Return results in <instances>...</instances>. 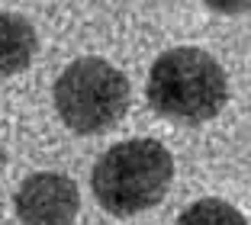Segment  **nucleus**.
Wrapping results in <instances>:
<instances>
[{
	"label": "nucleus",
	"mask_w": 251,
	"mask_h": 225,
	"mask_svg": "<svg viewBox=\"0 0 251 225\" xmlns=\"http://www.w3.org/2000/svg\"><path fill=\"white\" fill-rule=\"evenodd\" d=\"M16 219L29 225H68L77 219L81 196L77 183L55 171H39L26 177L13 193Z\"/></svg>",
	"instance_id": "obj_4"
},
{
	"label": "nucleus",
	"mask_w": 251,
	"mask_h": 225,
	"mask_svg": "<svg viewBox=\"0 0 251 225\" xmlns=\"http://www.w3.org/2000/svg\"><path fill=\"white\" fill-rule=\"evenodd\" d=\"M177 222L184 225H193V222H219V225H242L245 216L238 209H232L229 203H222V200H200V203H193L187 212H180Z\"/></svg>",
	"instance_id": "obj_6"
},
{
	"label": "nucleus",
	"mask_w": 251,
	"mask_h": 225,
	"mask_svg": "<svg viewBox=\"0 0 251 225\" xmlns=\"http://www.w3.org/2000/svg\"><path fill=\"white\" fill-rule=\"evenodd\" d=\"M3 167H7V151H3V145H0V174H3Z\"/></svg>",
	"instance_id": "obj_8"
},
{
	"label": "nucleus",
	"mask_w": 251,
	"mask_h": 225,
	"mask_svg": "<svg viewBox=\"0 0 251 225\" xmlns=\"http://www.w3.org/2000/svg\"><path fill=\"white\" fill-rule=\"evenodd\" d=\"M39 36L32 23L20 13H0V77H13L32 65Z\"/></svg>",
	"instance_id": "obj_5"
},
{
	"label": "nucleus",
	"mask_w": 251,
	"mask_h": 225,
	"mask_svg": "<svg viewBox=\"0 0 251 225\" xmlns=\"http://www.w3.org/2000/svg\"><path fill=\"white\" fill-rule=\"evenodd\" d=\"M174 177V158L155 138H129L94 164L90 187L110 216H135L164 200Z\"/></svg>",
	"instance_id": "obj_2"
},
{
	"label": "nucleus",
	"mask_w": 251,
	"mask_h": 225,
	"mask_svg": "<svg viewBox=\"0 0 251 225\" xmlns=\"http://www.w3.org/2000/svg\"><path fill=\"white\" fill-rule=\"evenodd\" d=\"M206 7L213 13H222V16H238V13H248L251 10V0H206Z\"/></svg>",
	"instance_id": "obj_7"
},
{
	"label": "nucleus",
	"mask_w": 251,
	"mask_h": 225,
	"mask_svg": "<svg viewBox=\"0 0 251 225\" xmlns=\"http://www.w3.org/2000/svg\"><path fill=\"white\" fill-rule=\"evenodd\" d=\"M145 97L155 113L174 123H206L229 103L222 65L203 49H171L148 71Z\"/></svg>",
	"instance_id": "obj_1"
},
{
	"label": "nucleus",
	"mask_w": 251,
	"mask_h": 225,
	"mask_svg": "<svg viewBox=\"0 0 251 225\" xmlns=\"http://www.w3.org/2000/svg\"><path fill=\"white\" fill-rule=\"evenodd\" d=\"M55 109L77 135L106 132L129 109V77L103 58H77L55 80Z\"/></svg>",
	"instance_id": "obj_3"
}]
</instances>
